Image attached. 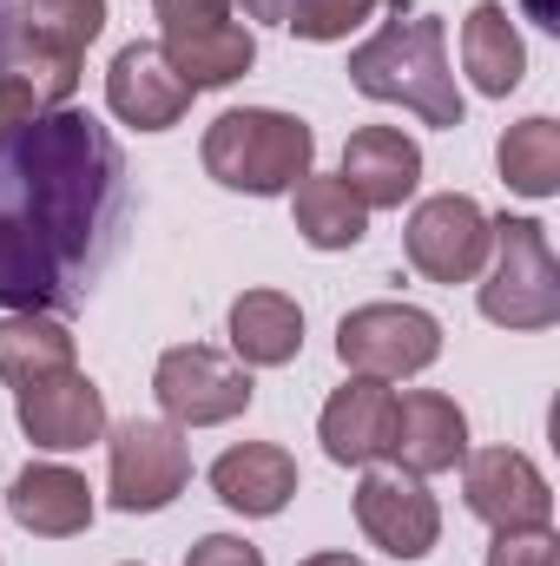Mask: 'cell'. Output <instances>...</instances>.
<instances>
[{"label":"cell","instance_id":"obj_1","mask_svg":"<svg viewBox=\"0 0 560 566\" xmlns=\"http://www.w3.org/2000/svg\"><path fill=\"white\" fill-rule=\"evenodd\" d=\"M126 158L93 113L53 106L0 139V303L80 310L120 244Z\"/></svg>","mask_w":560,"mask_h":566},{"label":"cell","instance_id":"obj_2","mask_svg":"<svg viewBox=\"0 0 560 566\" xmlns=\"http://www.w3.org/2000/svg\"><path fill=\"white\" fill-rule=\"evenodd\" d=\"M350 86L376 106L416 113L422 126H442V133L462 126V86L448 73V33L435 13L396 7V20H383L350 53Z\"/></svg>","mask_w":560,"mask_h":566},{"label":"cell","instance_id":"obj_3","mask_svg":"<svg viewBox=\"0 0 560 566\" xmlns=\"http://www.w3.org/2000/svg\"><path fill=\"white\" fill-rule=\"evenodd\" d=\"M317 165V133L297 113H271V106H238L218 113L205 133V171L225 191H251V198H278L303 171Z\"/></svg>","mask_w":560,"mask_h":566},{"label":"cell","instance_id":"obj_4","mask_svg":"<svg viewBox=\"0 0 560 566\" xmlns=\"http://www.w3.org/2000/svg\"><path fill=\"white\" fill-rule=\"evenodd\" d=\"M488 277H481V316L501 329H548L560 323V264L548 231L535 218H488Z\"/></svg>","mask_w":560,"mask_h":566},{"label":"cell","instance_id":"obj_5","mask_svg":"<svg viewBox=\"0 0 560 566\" xmlns=\"http://www.w3.org/2000/svg\"><path fill=\"white\" fill-rule=\"evenodd\" d=\"M100 33H106V0H20L13 7V73L46 106H66L80 86V53Z\"/></svg>","mask_w":560,"mask_h":566},{"label":"cell","instance_id":"obj_6","mask_svg":"<svg viewBox=\"0 0 560 566\" xmlns=\"http://www.w3.org/2000/svg\"><path fill=\"white\" fill-rule=\"evenodd\" d=\"M152 396H158V409H165L172 428H218V422H238L251 409L258 382H251L245 363L218 356L211 343H178V349L158 356Z\"/></svg>","mask_w":560,"mask_h":566},{"label":"cell","instance_id":"obj_7","mask_svg":"<svg viewBox=\"0 0 560 566\" xmlns=\"http://www.w3.org/2000/svg\"><path fill=\"white\" fill-rule=\"evenodd\" d=\"M336 356H343L350 376L403 382V376H422L442 356V323L416 303H363L336 323Z\"/></svg>","mask_w":560,"mask_h":566},{"label":"cell","instance_id":"obj_8","mask_svg":"<svg viewBox=\"0 0 560 566\" xmlns=\"http://www.w3.org/2000/svg\"><path fill=\"white\" fill-rule=\"evenodd\" d=\"M191 481V448L185 428L133 416L113 428V507L120 514H158L185 494Z\"/></svg>","mask_w":560,"mask_h":566},{"label":"cell","instance_id":"obj_9","mask_svg":"<svg viewBox=\"0 0 560 566\" xmlns=\"http://www.w3.org/2000/svg\"><path fill=\"white\" fill-rule=\"evenodd\" d=\"M488 211L468 198V191H442V198H422L409 231H403V251L428 283H475L488 271Z\"/></svg>","mask_w":560,"mask_h":566},{"label":"cell","instance_id":"obj_10","mask_svg":"<svg viewBox=\"0 0 560 566\" xmlns=\"http://www.w3.org/2000/svg\"><path fill=\"white\" fill-rule=\"evenodd\" d=\"M462 461H468L462 468V501L495 534H508V527H548L554 521V488H548V474L521 448H481V454H462Z\"/></svg>","mask_w":560,"mask_h":566},{"label":"cell","instance_id":"obj_11","mask_svg":"<svg viewBox=\"0 0 560 566\" xmlns=\"http://www.w3.org/2000/svg\"><path fill=\"white\" fill-rule=\"evenodd\" d=\"M356 527L390 554V560H422L442 541V507L403 468H370L356 481Z\"/></svg>","mask_w":560,"mask_h":566},{"label":"cell","instance_id":"obj_12","mask_svg":"<svg viewBox=\"0 0 560 566\" xmlns=\"http://www.w3.org/2000/svg\"><path fill=\"white\" fill-rule=\"evenodd\" d=\"M13 416L20 434L46 454H73V448H93L106 434V396L93 376L66 369V376H46L33 389H13Z\"/></svg>","mask_w":560,"mask_h":566},{"label":"cell","instance_id":"obj_13","mask_svg":"<svg viewBox=\"0 0 560 566\" xmlns=\"http://www.w3.org/2000/svg\"><path fill=\"white\" fill-rule=\"evenodd\" d=\"M323 454L336 468H376L390 461V434H396V389L376 376H350L330 402H323Z\"/></svg>","mask_w":560,"mask_h":566},{"label":"cell","instance_id":"obj_14","mask_svg":"<svg viewBox=\"0 0 560 566\" xmlns=\"http://www.w3.org/2000/svg\"><path fill=\"white\" fill-rule=\"evenodd\" d=\"M106 106H113L126 126H139V133H165V126H178V119L191 113V86L165 66L158 40H133V46L113 53Z\"/></svg>","mask_w":560,"mask_h":566},{"label":"cell","instance_id":"obj_15","mask_svg":"<svg viewBox=\"0 0 560 566\" xmlns=\"http://www.w3.org/2000/svg\"><path fill=\"white\" fill-rule=\"evenodd\" d=\"M336 178L350 185V198L363 211H403V198H416L422 185V145L409 133H396V126H363L343 145Z\"/></svg>","mask_w":560,"mask_h":566},{"label":"cell","instance_id":"obj_16","mask_svg":"<svg viewBox=\"0 0 560 566\" xmlns=\"http://www.w3.org/2000/svg\"><path fill=\"white\" fill-rule=\"evenodd\" d=\"M468 454V416L442 396V389H409L396 396V434H390V461L403 474H448Z\"/></svg>","mask_w":560,"mask_h":566},{"label":"cell","instance_id":"obj_17","mask_svg":"<svg viewBox=\"0 0 560 566\" xmlns=\"http://www.w3.org/2000/svg\"><path fill=\"white\" fill-rule=\"evenodd\" d=\"M211 488H218V501L231 514L271 521V514L290 507V494H297V461H290V448H278V441H238V448H225L211 461Z\"/></svg>","mask_w":560,"mask_h":566},{"label":"cell","instance_id":"obj_18","mask_svg":"<svg viewBox=\"0 0 560 566\" xmlns=\"http://www.w3.org/2000/svg\"><path fill=\"white\" fill-rule=\"evenodd\" d=\"M7 514L40 541H73L93 527V488L73 468L40 461V468H20V481L7 488Z\"/></svg>","mask_w":560,"mask_h":566},{"label":"cell","instance_id":"obj_19","mask_svg":"<svg viewBox=\"0 0 560 566\" xmlns=\"http://www.w3.org/2000/svg\"><path fill=\"white\" fill-rule=\"evenodd\" d=\"M158 53H165V66H172L191 93H211V86H231V80L251 73L258 40H251V27H238V20H211V27H191V33H165Z\"/></svg>","mask_w":560,"mask_h":566},{"label":"cell","instance_id":"obj_20","mask_svg":"<svg viewBox=\"0 0 560 566\" xmlns=\"http://www.w3.org/2000/svg\"><path fill=\"white\" fill-rule=\"evenodd\" d=\"M231 349L245 369H283L303 349V310L283 290H245L231 303Z\"/></svg>","mask_w":560,"mask_h":566},{"label":"cell","instance_id":"obj_21","mask_svg":"<svg viewBox=\"0 0 560 566\" xmlns=\"http://www.w3.org/2000/svg\"><path fill=\"white\" fill-rule=\"evenodd\" d=\"M462 66H468V80H475V93H488V99H508V93L521 86L528 46H521V33H515V20H508L501 0H481V7L462 20Z\"/></svg>","mask_w":560,"mask_h":566},{"label":"cell","instance_id":"obj_22","mask_svg":"<svg viewBox=\"0 0 560 566\" xmlns=\"http://www.w3.org/2000/svg\"><path fill=\"white\" fill-rule=\"evenodd\" d=\"M66 369H73V329L60 316H40V310L0 316V382L7 389H33Z\"/></svg>","mask_w":560,"mask_h":566},{"label":"cell","instance_id":"obj_23","mask_svg":"<svg viewBox=\"0 0 560 566\" xmlns=\"http://www.w3.org/2000/svg\"><path fill=\"white\" fill-rule=\"evenodd\" d=\"M290 218H297V238H303L310 251H356V244L370 238V211L350 198L343 178L303 171V178L290 185Z\"/></svg>","mask_w":560,"mask_h":566},{"label":"cell","instance_id":"obj_24","mask_svg":"<svg viewBox=\"0 0 560 566\" xmlns=\"http://www.w3.org/2000/svg\"><path fill=\"white\" fill-rule=\"evenodd\" d=\"M495 165H501V185L521 191V198H554L560 191V126L554 119H521L508 126L495 145Z\"/></svg>","mask_w":560,"mask_h":566},{"label":"cell","instance_id":"obj_25","mask_svg":"<svg viewBox=\"0 0 560 566\" xmlns=\"http://www.w3.org/2000/svg\"><path fill=\"white\" fill-rule=\"evenodd\" d=\"M376 13V0H290L283 7V27L297 33V40H350L363 20Z\"/></svg>","mask_w":560,"mask_h":566},{"label":"cell","instance_id":"obj_26","mask_svg":"<svg viewBox=\"0 0 560 566\" xmlns=\"http://www.w3.org/2000/svg\"><path fill=\"white\" fill-rule=\"evenodd\" d=\"M488 566H560V541L548 527H508V534H495Z\"/></svg>","mask_w":560,"mask_h":566},{"label":"cell","instance_id":"obj_27","mask_svg":"<svg viewBox=\"0 0 560 566\" xmlns=\"http://www.w3.org/2000/svg\"><path fill=\"white\" fill-rule=\"evenodd\" d=\"M40 113H53L13 66H0V139L13 133V126H27V119H40Z\"/></svg>","mask_w":560,"mask_h":566},{"label":"cell","instance_id":"obj_28","mask_svg":"<svg viewBox=\"0 0 560 566\" xmlns=\"http://www.w3.org/2000/svg\"><path fill=\"white\" fill-rule=\"evenodd\" d=\"M152 13H158L165 33H191V27L231 20V0H152Z\"/></svg>","mask_w":560,"mask_h":566},{"label":"cell","instance_id":"obj_29","mask_svg":"<svg viewBox=\"0 0 560 566\" xmlns=\"http://www.w3.org/2000/svg\"><path fill=\"white\" fill-rule=\"evenodd\" d=\"M185 566H265V554H258L251 541H238V534H205V541L185 554Z\"/></svg>","mask_w":560,"mask_h":566},{"label":"cell","instance_id":"obj_30","mask_svg":"<svg viewBox=\"0 0 560 566\" xmlns=\"http://www.w3.org/2000/svg\"><path fill=\"white\" fill-rule=\"evenodd\" d=\"M13 7L20 0H0V66H13Z\"/></svg>","mask_w":560,"mask_h":566},{"label":"cell","instance_id":"obj_31","mask_svg":"<svg viewBox=\"0 0 560 566\" xmlns=\"http://www.w3.org/2000/svg\"><path fill=\"white\" fill-rule=\"evenodd\" d=\"M283 7L290 0H245V13H258V20H283Z\"/></svg>","mask_w":560,"mask_h":566},{"label":"cell","instance_id":"obj_32","mask_svg":"<svg viewBox=\"0 0 560 566\" xmlns=\"http://www.w3.org/2000/svg\"><path fill=\"white\" fill-rule=\"evenodd\" d=\"M528 13L541 20V27H560V13H554V0H528Z\"/></svg>","mask_w":560,"mask_h":566},{"label":"cell","instance_id":"obj_33","mask_svg":"<svg viewBox=\"0 0 560 566\" xmlns=\"http://www.w3.org/2000/svg\"><path fill=\"white\" fill-rule=\"evenodd\" d=\"M303 566H363V560H356V554H310Z\"/></svg>","mask_w":560,"mask_h":566},{"label":"cell","instance_id":"obj_34","mask_svg":"<svg viewBox=\"0 0 560 566\" xmlns=\"http://www.w3.org/2000/svg\"><path fill=\"white\" fill-rule=\"evenodd\" d=\"M126 566H139V560H126Z\"/></svg>","mask_w":560,"mask_h":566}]
</instances>
